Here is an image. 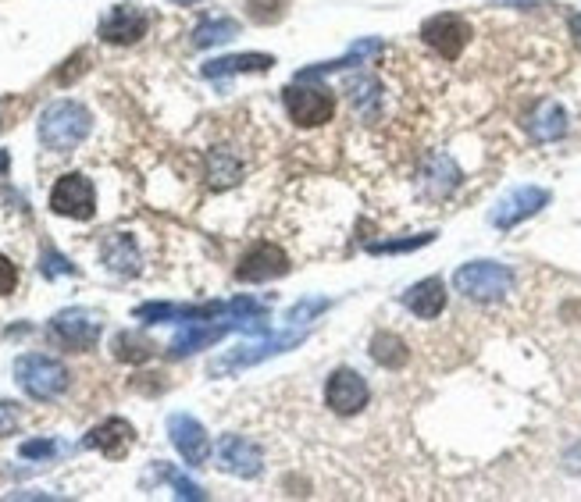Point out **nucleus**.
I'll return each mask as SVG.
<instances>
[{
	"mask_svg": "<svg viewBox=\"0 0 581 502\" xmlns=\"http://www.w3.org/2000/svg\"><path fill=\"white\" fill-rule=\"evenodd\" d=\"M93 118L90 111L75 100H54L47 111L40 114V143L54 154H68L82 139L90 136Z\"/></svg>",
	"mask_w": 581,
	"mask_h": 502,
	"instance_id": "nucleus-1",
	"label": "nucleus"
},
{
	"mask_svg": "<svg viewBox=\"0 0 581 502\" xmlns=\"http://www.w3.org/2000/svg\"><path fill=\"white\" fill-rule=\"evenodd\" d=\"M68 367L54 357H43V353H25L15 360V381L25 389V396L50 403L68 389Z\"/></svg>",
	"mask_w": 581,
	"mask_h": 502,
	"instance_id": "nucleus-2",
	"label": "nucleus"
},
{
	"mask_svg": "<svg viewBox=\"0 0 581 502\" xmlns=\"http://www.w3.org/2000/svg\"><path fill=\"white\" fill-rule=\"evenodd\" d=\"M453 289L464 292L467 300H478V303L503 300V296L514 289V271H510L507 264H496V260H471V264L457 268Z\"/></svg>",
	"mask_w": 581,
	"mask_h": 502,
	"instance_id": "nucleus-3",
	"label": "nucleus"
},
{
	"mask_svg": "<svg viewBox=\"0 0 581 502\" xmlns=\"http://www.w3.org/2000/svg\"><path fill=\"white\" fill-rule=\"evenodd\" d=\"M282 100H286L289 118H293L300 129H318V125L332 122V114H336V97H332V90L311 86L307 79H296L293 86H286Z\"/></svg>",
	"mask_w": 581,
	"mask_h": 502,
	"instance_id": "nucleus-4",
	"label": "nucleus"
},
{
	"mask_svg": "<svg viewBox=\"0 0 581 502\" xmlns=\"http://www.w3.org/2000/svg\"><path fill=\"white\" fill-rule=\"evenodd\" d=\"M100 328H104L100 314H93V310H86V307H68V310H61V314H54V321H50L54 339H58L61 346L75 349V353H86V349L97 346Z\"/></svg>",
	"mask_w": 581,
	"mask_h": 502,
	"instance_id": "nucleus-5",
	"label": "nucleus"
},
{
	"mask_svg": "<svg viewBox=\"0 0 581 502\" xmlns=\"http://www.w3.org/2000/svg\"><path fill=\"white\" fill-rule=\"evenodd\" d=\"M50 211L61 214V218H75V221H90L93 211H97V193H93V182L79 171L72 175H61L54 193H50Z\"/></svg>",
	"mask_w": 581,
	"mask_h": 502,
	"instance_id": "nucleus-6",
	"label": "nucleus"
},
{
	"mask_svg": "<svg viewBox=\"0 0 581 502\" xmlns=\"http://www.w3.org/2000/svg\"><path fill=\"white\" fill-rule=\"evenodd\" d=\"M421 40H425L439 57L457 61L467 50V43H471V25L460 15H432L421 25Z\"/></svg>",
	"mask_w": 581,
	"mask_h": 502,
	"instance_id": "nucleus-7",
	"label": "nucleus"
},
{
	"mask_svg": "<svg viewBox=\"0 0 581 502\" xmlns=\"http://www.w3.org/2000/svg\"><path fill=\"white\" fill-rule=\"evenodd\" d=\"M300 332H282V335H268V339H257V342H246V346L232 349L229 357H221L211 364V374H229V371H243V367H254L261 360L275 357V353H286L300 342Z\"/></svg>",
	"mask_w": 581,
	"mask_h": 502,
	"instance_id": "nucleus-8",
	"label": "nucleus"
},
{
	"mask_svg": "<svg viewBox=\"0 0 581 502\" xmlns=\"http://www.w3.org/2000/svg\"><path fill=\"white\" fill-rule=\"evenodd\" d=\"M325 403L332 413L339 417H353L368 406V381L353 367H339V371L328 374V385H325Z\"/></svg>",
	"mask_w": 581,
	"mask_h": 502,
	"instance_id": "nucleus-9",
	"label": "nucleus"
},
{
	"mask_svg": "<svg viewBox=\"0 0 581 502\" xmlns=\"http://www.w3.org/2000/svg\"><path fill=\"white\" fill-rule=\"evenodd\" d=\"M168 438L172 446L179 449V456L189 463V467H204L211 460V438H207L204 424L189 413H172L168 417Z\"/></svg>",
	"mask_w": 581,
	"mask_h": 502,
	"instance_id": "nucleus-10",
	"label": "nucleus"
},
{
	"mask_svg": "<svg viewBox=\"0 0 581 502\" xmlns=\"http://www.w3.org/2000/svg\"><path fill=\"white\" fill-rule=\"evenodd\" d=\"M549 203V189H539V186H521L514 193L503 196L496 207H492V225L496 228H514L521 221H528L532 214H539L542 207Z\"/></svg>",
	"mask_w": 581,
	"mask_h": 502,
	"instance_id": "nucleus-11",
	"label": "nucleus"
},
{
	"mask_svg": "<svg viewBox=\"0 0 581 502\" xmlns=\"http://www.w3.org/2000/svg\"><path fill=\"white\" fill-rule=\"evenodd\" d=\"M150 15L140 4H118L104 15L100 22V40L104 43H136L140 36H147Z\"/></svg>",
	"mask_w": 581,
	"mask_h": 502,
	"instance_id": "nucleus-12",
	"label": "nucleus"
},
{
	"mask_svg": "<svg viewBox=\"0 0 581 502\" xmlns=\"http://www.w3.org/2000/svg\"><path fill=\"white\" fill-rule=\"evenodd\" d=\"M282 275H289V257L271 243L250 246L236 268L239 282H271V278H282Z\"/></svg>",
	"mask_w": 581,
	"mask_h": 502,
	"instance_id": "nucleus-13",
	"label": "nucleus"
},
{
	"mask_svg": "<svg viewBox=\"0 0 581 502\" xmlns=\"http://www.w3.org/2000/svg\"><path fill=\"white\" fill-rule=\"evenodd\" d=\"M218 467L236 474V478H257L264 470V456L254 442H246L243 435H225L218 438Z\"/></svg>",
	"mask_w": 581,
	"mask_h": 502,
	"instance_id": "nucleus-14",
	"label": "nucleus"
},
{
	"mask_svg": "<svg viewBox=\"0 0 581 502\" xmlns=\"http://www.w3.org/2000/svg\"><path fill=\"white\" fill-rule=\"evenodd\" d=\"M132 442H136V431H132V424L122 421V417H111V421L97 424V428L86 435V446L104 453L107 460H122L132 449Z\"/></svg>",
	"mask_w": 581,
	"mask_h": 502,
	"instance_id": "nucleus-15",
	"label": "nucleus"
},
{
	"mask_svg": "<svg viewBox=\"0 0 581 502\" xmlns=\"http://www.w3.org/2000/svg\"><path fill=\"white\" fill-rule=\"evenodd\" d=\"M403 307H407L410 314L432 321V317H439L442 310H446V285H442L439 278H425V282L410 285V289L403 292Z\"/></svg>",
	"mask_w": 581,
	"mask_h": 502,
	"instance_id": "nucleus-16",
	"label": "nucleus"
},
{
	"mask_svg": "<svg viewBox=\"0 0 581 502\" xmlns=\"http://www.w3.org/2000/svg\"><path fill=\"white\" fill-rule=\"evenodd\" d=\"M375 54H382V40H364V43H353L350 50H346L343 57H336V61H325V65H314V68H303L296 79H307V82H314V79H321V75H328V72H343V68H350V65H364L368 57H375Z\"/></svg>",
	"mask_w": 581,
	"mask_h": 502,
	"instance_id": "nucleus-17",
	"label": "nucleus"
},
{
	"mask_svg": "<svg viewBox=\"0 0 581 502\" xmlns=\"http://www.w3.org/2000/svg\"><path fill=\"white\" fill-rule=\"evenodd\" d=\"M275 65L271 54H232V57H218V61H207L204 75L207 79H225V75H239V72H268Z\"/></svg>",
	"mask_w": 581,
	"mask_h": 502,
	"instance_id": "nucleus-18",
	"label": "nucleus"
},
{
	"mask_svg": "<svg viewBox=\"0 0 581 502\" xmlns=\"http://www.w3.org/2000/svg\"><path fill=\"white\" fill-rule=\"evenodd\" d=\"M528 132H532L539 143H553V139H560L567 132V114L560 104H553V100H546V104H539L532 111V118H528Z\"/></svg>",
	"mask_w": 581,
	"mask_h": 502,
	"instance_id": "nucleus-19",
	"label": "nucleus"
},
{
	"mask_svg": "<svg viewBox=\"0 0 581 502\" xmlns=\"http://www.w3.org/2000/svg\"><path fill=\"white\" fill-rule=\"evenodd\" d=\"M104 264L118 275H136L140 271V253L129 235H111L104 243Z\"/></svg>",
	"mask_w": 581,
	"mask_h": 502,
	"instance_id": "nucleus-20",
	"label": "nucleus"
},
{
	"mask_svg": "<svg viewBox=\"0 0 581 502\" xmlns=\"http://www.w3.org/2000/svg\"><path fill=\"white\" fill-rule=\"evenodd\" d=\"M346 93H350L353 111L361 114V118H375L378 104H382V86H378V79H371V75H357V79L346 82Z\"/></svg>",
	"mask_w": 581,
	"mask_h": 502,
	"instance_id": "nucleus-21",
	"label": "nucleus"
},
{
	"mask_svg": "<svg viewBox=\"0 0 581 502\" xmlns=\"http://www.w3.org/2000/svg\"><path fill=\"white\" fill-rule=\"evenodd\" d=\"M371 360L382 364V367H389V371H400V367L410 360V349H407V342H403L400 335L378 332L375 339H371Z\"/></svg>",
	"mask_w": 581,
	"mask_h": 502,
	"instance_id": "nucleus-22",
	"label": "nucleus"
},
{
	"mask_svg": "<svg viewBox=\"0 0 581 502\" xmlns=\"http://www.w3.org/2000/svg\"><path fill=\"white\" fill-rule=\"evenodd\" d=\"M239 175H243V164H239V157H232L229 150H211V154H207V182H211V189L236 186Z\"/></svg>",
	"mask_w": 581,
	"mask_h": 502,
	"instance_id": "nucleus-23",
	"label": "nucleus"
},
{
	"mask_svg": "<svg viewBox=\"0 0 581 502\" xmlns=\"http://www.w3.org/2000/svg\"><path fill=\"white\" fill-rule=\"evenodd\" d=\"M239 36L236 18H207L193 29V47H218V43H229Z\"/></svg>",
	"mask_w": 581,
	"mask_h": 502,
	"instance_id": "nucleus-24",
	"label": "nucleus"
},
{
	"mask_svg": "<svg viewBox=\"0 0 581 502\" xmlns=\"http://www.w3.org/2000/svg\"><path fill=\"white\" fill-rule=\"evenodd\" d=\"M111 349H115V360H122V364H143V360L154 357V342L136 332H118Z\"/></svg>",
	"mask_w": 581,
	"mask_h": 502,
	"instance_id": "nucleus-25",
	"label": "nucleus"
},
{
	"mask_svg": "<svg viewBox=\"0 0 581 502\" xmlns=\"http://www.w3.org/2000/svg\"><path fill=\"white\" fill-rule=\"evenodd\" d=\"M425 182H428V189H432L435 196H446L460 182L457 164H453L450 157H432L428 168H425Z\"/></svg>",
	"mask_w": 581,
	"mask_h": 502,
	"instance_id": "nucleus-26",
	"label": "nucleus"
},
{
	"mask_svg": "<svg viewBox=\"0 0 581 502\" xmlns=\"http://www.w3.org/2000/svg\"><path fill=\"white\" fill-rule=\"evenodd\" d=\"M435 239V232H421V235H410V239H385V243H371L368 253L382 257V253H407V250H421Z\"/></svg>",
	"mask_w": 581,
	"mask_h": 502,
	"instance_id": "nucleus-27",
	"label": "nucleus"
},
{
	"mask_svg": "<svg viewBox=\"0 0 581 502\" xmlns=\"http://www.w3.org/2000/svg\"><path fill=\"white\" fill-rule=\"evenodd\" d=\"M40 271H43V275H47V278L75 275V268H72V264H68L65 257H61L58 250H47V253H43V264H40Z\"/></svg>",
	"mask_w": 581,
	"mask_h": 502,
	"instance_id": "nucleus-28",
	"label": "nucleus"
},
{
	"mask_svg": "<svg viewBox=\"0 0 581 502\" xmlns=\"http://www.w3.org/2000/svg\"><path fill=\"white\" fill-rule=\"evenodd\" d=\"M161 474L172 481V488H175V495H179V499H207L204 488L193 485V481H186L182 474H175V470H161Z\"/></svg>",
	"mask_w": 581,
	"mask_h": 502,
	"instance_id": "nucleus-29",
	"label": "nucleus"
},
{
	"mask_svg": "<svg viewBox=\"0 0 581 502\" xmlns=\"http://www.w3.org/2000/svg\"><path fill=\"white\" fill-rule=\"evenodd\" d=\"M325 307H328L325 296H318V300H307V303H296V310H289V324L311 321V317H314V314H321Z\"/></svg>",
	"mask_w": 581,
	"mask_h": 502,
	"instance_id": "nucleus-30",
	"label": "nucleus"
},
{
	"mask_svg": "<svg viewBox=\"0 0 581 502\" xmlns=\"http://www.w3.org/2000/svg\"><path fill=\"white\" fill-rule=\"evenodd\" d=\"M58 449H61L58 442H47V438H40V442H25L18 453H22L25 460H47V456H54Z\"/></svg>",
	"mask_w": 581,
	"mask_h": 502,
	"instance_id": "nucleus-31",
	"label": "nucleus"
},
{
	"mask_svg": "<svg viewBox=\"0 0 581 502\" xmlns=\"http://www.w3.org/2000/svg\"><path fill=\"white\" fill-rule=\"evenodd\" d=\"M15 285H18V268L4 257V253H0V296H11Z\"/></svg>",
	"mask_w": 581,
	"mask_h": 502,
	"instance_id": "nucleus-32",
	"label": "nucleus"
},
{
	"mask_svg": "<svg viewBox=\"0 0 581 502\" xmlns=\"http://www.w3.org/2000/svg\"><path fill=\"white\" fill-rule=\"evenodd\" d=\"M257 22H275L279 18V0H250Z\"/></svg>",
	"mask_w": 581,
	"mask_h": 502,
	"instance_id": "nucleus-33",
	"label": "nucleus"
},
{
	"mask_svg": "<svg viewBox=\"0 0 581 502\" xmlns=\"http://www.w3.org/2000/svg\"><path fill=\"white\" fill-rule=\"evenodd\" d=\"M18 428V406L15 403H0V438L11 435Z\"/></svg>",
	"mask_w": 581,
	"mask_h": 502,
	"instance_id": "nucleus-34",
	"label": "nucleus"
},
{
	"mask_svg": "<svg viewBox=\"0 0 581 502\" xmlns=\"http://www.w3.org/2000/svg\"><path fill=\"white\" fill-rule=\"evenodd\" d=\"M571 36H578V43H581V15L571 18Z\"/></svg>",
	"mask_w": 581,
	"mask_h": 502,
	"instance_id": "nucleus-35",
	"label": "nucleus"
},
{
	"mask_svg": "<svg viewBox=\"0 0 581 502\" xmlns=\"http://www.w3.org/2000/svg\"><path fill=\"white\" fill-rule=\"evenodd\" d=\"M4 171H8V154L0 150V175H4Z\"/></svg>",
	"mask_w": 581,
	"mask_h": 502,
	"instance_id": "nucleus-36",
	"label": "nucleus"
},
{
	"mask_svg": "<svg viewBox=\"0 0 581 502\" xmlns=\"http://www.w3.org/2000/svg\"><path fill=\"white\" fill-rule=\"evenodd\" d=\"M175 4H197V0H175Z\"/></svg>",
	"mask_w": 581,
	"mask_h": 502,
	"instance_id": "nucleus-37",
	"label": "nucleus"
}]
</instances>
